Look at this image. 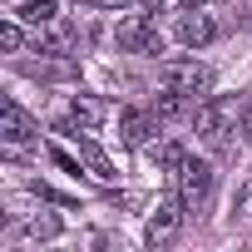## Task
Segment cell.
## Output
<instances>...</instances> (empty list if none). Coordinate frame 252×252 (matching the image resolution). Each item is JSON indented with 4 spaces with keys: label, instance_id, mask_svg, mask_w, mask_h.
<instances>
[{
    "label": "cell",
    "instance_id": "6da1fadb",
    "mask_svg": "<svg viewBox=\"0 0 252 252\" xmlns=\"http://www.w3.org/2000/svg\"><path fill=\"white\" fill-rule=\"evenodd\" d=\"M198 134L203 139H222L227 129H237V119H242V99H232V94H208L203 104H198Z\"/></svg>",
    "mask_w": 252,
    "mask_h": 252
},
{
    "label": "cell",
    "instance_id": "7a4b0ae2",
    "mask_svg": "<svg viewBox=\"0 0 252 252\" xmlns=\"http://www.w3.org/2000/svg\"><path fill=\"white\" fill-rule=\"evenodd\" d=\"M114 40H119V50H129V55H163V30H158V20L144 10V15H129L119 30H114Z\"/></svg>",
    "mask_w": 252,
    "mask_h": 252
},
{
    "label": "cell",
    "instance_id": "3957f363",
    "mask_svg": "<svg viewBox=\"0 0 252 252\" xmlns=\"http://www.w3.org/2000/svg\"><path fill=\"white\" fill-rule=\"evenodd\" d=\"M173 178H178V203H183V208H203V203L213 198V168H208L203 158H183V168H178Z\"/></svg>",
    "mask_w": 252,
    "mask_h": 252
},
{
    "label": "cell",
    "instance_id": "277c9868",
    "mask_svg": "<svg viewBox=\"0 0 252 252\" xmlns=\"http://www.w3.org/2000/svg\"><path fill=\"white\" fill-rule=\"evenodd\" d=\"M163 84H173V89L203 99V94L213 89V69H208L203 60H168V64H163Z\"/></svg>",
    "mask_w": 252,
    "mask_h": 252
},
{
    "label": "cell",
    "instance_id": "5b68a950",
    "mask_svg": "<svg viewBox=\"0 0 252 252\" xmlns=\"http://www.w3.org/2000/svg\"><path fill=\"white\" fill-rule=\"evenodd\" d=\"M183 232V203H158V213L144 222V242L149 247H168Z\"/></svg>",
    "mask_w": 252,
    "mask_h": 252
},
{
    "label": "cell",
    "instance_id": "8992f818",
    "mask_svg": "<svg viewBox=\"0 0 252 252\" xmlns=\"http://www.w3.org/2000/svg\"><path fill=\"white\" fill-rule=\"evenodd\" d=\"M154 134H158V114H154V109H124V114H119V139H124V149H149Z\"/></svg>",
    "mask_w": 252,
    "mask_h": 252
},
{
    "label": "cell",
    "instance_id": "52a82bcc",
    "mask_svg": "<svg viewBox=\"0 0 252 252\" xmlns=\"http://www.w3.org/2000/svg\"><path fill=\"white\" fill-rule=\"evenodd\" d=\"M40 134V124L20 109V104H5V109H0V139H5L10 149H20V144H30Z\"/></svg>",
    "mask_w": 252,
    "mask_h": 252
},
{
    "label": "cell",
    "instance_id": "ba28073f",
    "mask_svg": "<svg viewBox=\"0 0 252 252\" xmlns=\"http://www.w3.org/2000/svg\"><path fill=\"white\" fill-rule=\"evenodd\" d=\"M218 35V25H213V15H203V10H183L178 15V40L188 45V50H198V45H208Z\"/></svg>",
    "mask_w": 252,
    "mask_h": 252
},
{
    "label": "cell",
    "instance_id": "9c48e42d",
    "mask_svg": "<svg viewBox=\"0 0 252 252\" xmlns=\"http://www.w3.org/2000/svg\"><path fill=\"white\" fill-rule=\"evenodd\" d=\"M69 114L84 124V129L94 134L99 124H109V114H114V104L109 99H99V94H74V104H69Z\"/></svg>",
    "mask_w": 252,
    "mask_h": 252
},
{
    "label": "cell",
    "instance_id": "30bf717a",
    "mask_svg": "<svg viewBox=\"0 0 252 252\" xmlns=\"http://www.w3.org/2000/svg\"><path fill=\"white\" fill-rule=\"evenodd\" d=\"M149 158H154L163 173H178L188 154H183V144H173V139H158V144H149Z\"/></svg>",
    "mask_w": 252,
    "mask_h": 252
},
{
    "label": "cell",
    "instance_id": "8fae6325",
    "mask_svg": "<svg viewBox=\"0 0 252 252\" xmlns=\"http://www.w3.org/2000/svg\"><path fill=\"white\" fill-rule=\"evenodd\" d=\"M55 10H60L55 0H20V5H15V20H25V25H35V30H40V25H50V20H55Z\"/></svg>",
    "mask_w": 252,
    "mask_h": 252
},
{
    "label": "cell",
    "instance_id": "7c38bea8",
    "mask_svg": "<svg viewBox=\"0 0 252 252\" xmlns=\"http://www.w3.org/2000/svg\"><path fill=\"white\" fill-rule=\"evenodd\" d=\"M188 104H193V94H183V89H173V84H163V94L154 99V114H158V119H173V114H183Z\"/></svg>",
    "mask_w": 252,
    "mask_h": 252
},
{
    "label": "cell",
    "instance_id": "4fadbf2b",
    "mask_svg": "<svg viewBox=\"0 0 252 252\" xmlns=\"http://www.w3.org/2000/svg\"><path fill=\"white\" fill-rule=\"evenodd\" d=\"M74 144H79V154H84V163H89V173H94V178H104V183H109V178H114V163H109V158H104V154H99V149H94V144H89V134H79V139H74Z\"/></svg>",
    "mask_w": 252,
    "mask_h": 252
},
{
    "label": "cell",
    "instance_id": "5bb4252c",
    "mask_svg": "<svg viewBox=\"0 0 252 252\" xmlns=\"http://www.w3.org/2000/svg\"><path fill=\"white\" fill-rule=\"evenodd\" d=\"M25 237H35V242L60 237V218H35V222H25Z\"/></svg>",
    "mask_w": 252,
    "mask_h": 252
},
{
    "label": "cell",
    "instance_id": "9a60e30c",
    "mask_svg": "<svg viewBox=\"0 0 252 252\" xmlns=\"http://www.w3.org/2000/svg\"><path fill=\"white\" fill-rule=\"evenodd\" d=\"M20 40H25V35H20V25H15V20L0 25V45H5V50H20Z\"/></svg>",
    "mask_w": 252,
    "mask_h": 252
},
{
    "label": "cell",
    "instance_id": "2e32d148",
    "mask_svg": "<svg viewBox=\"0 0 252 252\" xmlns=\"http://www.w3.org/2000/svg\"><path fill=\"white\" fill-rule=\"evenodd\" d=\"M237 134H242V139H247V144H252V99H247V104H242V119H237Z\"/></svg>",
    "mask_w": 252,
    "mask_h": 252
},
{
    "label": "cell",
    "instance_id": "e0dca14e",
    "mask_svg": "<svg viewBox=\"0 0 252 252\" xmlns=\"http://www.w3.org/2000/svg\"><path fill=\"white\" fill-rule=\"evenodd\" d=\"M55 163H60V168H64V173H79V163H74V158H69V154H64V149H55Z\"/></svg>",
    "mask_w": 252,
    "mask_h": 252
},
{
    "label": "cell",
    "instance_id": "ac0fdd59",
    "mask_svg": "<svg viewBox=\"0 0 252 252\" xmlns=\"http://www.w3.org/2000/svg\"><path fill=\"white\" fill-rule=\"evenodd\" d=\"M104 10H124V5H134V0H99Z\"/></svg>",
    "mask_w": 252,
    "mask_h": 252
}]
</instances>
